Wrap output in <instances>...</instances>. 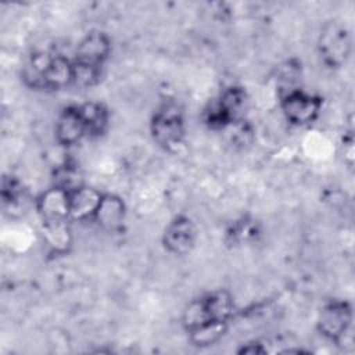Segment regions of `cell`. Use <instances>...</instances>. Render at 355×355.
Returning <instances> with one entry per match:
<instances>
[{"label":"cell","instance_id":"obj_1","mask_svg":"<svg viewBox=\"0 0 355 355\" xmlns=\"http://www.w3.org/2000/svg\"><path fill=\"white\" fill-rule=\"evenodd\" d=\"M234 302L225 290L211 291L191 301L183 312V326L186 331L209 323H227L233 316Z\"/></svg>","mask_w":355,"mask_h":355},{"label":"cell","instance_id":"obj_2","mask_svg":"<svg viewBox=\"0 0 355 355\" xmlns=\"http://www.w3.org/2000/svg\"><path fill=\"white\" fill-rule=\"evenodd\" d=\"M247 94L240 86L226 87L204 112V122L215 130H226L243 119Z\"/></svg>","mask_w":355,"mask_h":355},{"label":"cell","instance_id":"obj_3","mask_svg":"<svg viewBox=\"0 0 355 355\" xmlns=\"http://www.w3.org/2000/svg\"><path fill=\"white\" fill-rule=\"evenodd\" d=\"M150 132L154 141L165 150H175L184 139V119L175 103L161 104L151 116Z\"/></svg>","mask_w":355,"mask_h":355},{"label":"cell","instance_id":"obj_4","mask_svg":"<svg viewBox=\"0 0 355 355\" xmlns=\"http://www.w3.org/2000/svg\"><path fill=\"white\" fill-rule=\"evenodd\" d=\"M318 50L323 64L329 68H341L351 55L352 42L345 25L331 21L327 22L319 35Z\"/></svg>","mask_w":355,"mask_h":355},{"label":"cell","instance_id":"obj_5","mask_svg":"<svg viewBox=\"0 0 355 355\" xmlns=\"http://www.w3.org/2000/svg\"><path fill=\"white\" fill-rule=\"evenodd\" d=\"M351 326L352 308L344 300H331L319 311L318 330L333 343H341L349 334Z\"/></svg>","mask_w":355,"mask_h":355},{"label":"cell","instance_id":"obj_6","mask_svg":"<svg viewBox=\"0 0 355 355\" xmlns=\"http://www.w3.org/2000/svg\"><path fill=\"white\" fill-rule=\"evenodd\" d=\"M322 98L301 89H293L282 96L280 107L286 119L295 126L313 123L322 111Z\"/></svg>","mask_w":355,"mask_h":355},{"label":"cell","instance_id":"obj_7","mask_svg":"<svg viewBox=\"0 0 355 355\" xmlns=\"http://www.w3.org/2000/svg\"><path fill=\"white\" fill-rule=\"evenodd\" d=\"M196 239L197 229L194 222L186 215H179L166 225L162 234V244L168 252L184 255L191 251Z\"/></svg>","mask_w":355,"mask_h":355},{"label":"cell","instance_id":"obj_8","mask_svg":"<svg viewBox=\"0 0 355 355\" xmlns=\"http://www.w3.org/2000/svg\"><path fill=\"white\" fill-rule=\"evenodd\" d=\"M36 209L42 225L69 222V193L53 186L39 196Z\"/></svg>","mask_w":355,"mask_h":355},{"label":"cell","instance_id":"obj_9","mask_svg":"<svg viewBox=\"0 0 355 355\" xmlns=\"http://www.w3.org/2000/svg\"><path fill=\"white\" fill-rule=\"evenodd\" d=\"M110 53H111L110 37L104 32L93 31L79 42L75 51L73 61L103 68L104 62L110 57Z\"/></svg>","mask_w":355,"mask_h":355},{"label":"cell","instance_id":"obj_10","mask_svg":"<svg viewBox=\"0 0 355 355\" xmlns=\"http://www.w3.org/2000/svg\"><path fill=\"white\" fill-rule=\"evenodd\" d=\"M86 133V125L79 105L65 107L55 121V139L64 147L79 143Z\"/></svg>","mask_w":355,"mask_h":355},{"label":"cell","instance_id":"obj_11","mask_svg":"<svg viewBox=\"0 0 355 355\" xmlns=\"http://www.w3.org/2000/svg\"><path fill=\"white\" fill-rule=\"evenodd\" d=\"M103 194L87 186H82L78 190L69 193V216L75 220L93 219L94 214L101 202Z\"/></svg>","mask_w":355,"mask_h":355},{"label":"cell","instance_id":"obj_12","mask_svg":"<svg viewBox=\"0 0 355 355\" xmlns=\"http://www.w3.org/2000/svg\"><path fill=\"white\" fill-rule=\"evenodd\" d=\"M73 61L61 55L51 54L43 76V90H58L72 85Z\"/></svg>","mask_w":355,"mask_h":355},{"label":"cell","instance_id":"obj_13","mask_svg":"<svg viewBox=\"0 0 355 355\" xmlns=\"http://www.w3.org/2000/svg\"><path fill=\"white\" fill-rule=\"evenodd\" d=\"M126 207L121 197L115 194H103L101 202L94 214L93 220L104 230H116L125 220Z\"/></svg>","mask_w":355,"mask_h":355},{"label":"cell","instance_id":"obj_14","mask_svg":"<svg viewBox=\"0 0 355 355\" xmlns=\"http://www.w3.org/2000/svg\"><path fill=\"white\" fill-rule=\"evenodd\" d=\"M87 136H100L108 126V111L100 103H86L79 105Z\"/></svg>","mask_w":355,"mask_h":355},{"label":"cell","instance_id":"obj_15","mask_svg":"<svg viewBox=\"0 0 355 355\" xmlns=\"http://www.w3.org/2000/svg\"><path fill=\"white\" fill-rule=\"evenodd\" d=\"M43 234L47 245L54 252H65L71 245V229L68 222L43 225Z\"/></svg>","mask_w":355,"mask_h":355},{"label":"cell","instance_id":"obj_16","mask_svg":"<svg viewBox=\"0 0 355 355\" xmlns=\"http://www.w3.org/2000/svg\"><path fill=\"white\" fill-rule=\"evenodd\" d=\"M53 186L62 189L68 193H72V191L78 190L79 187H82L83 182H82V176L75 165L64 164L54 171Z\"/></svg>","mask_w":355,"mask_h":355},{"label":"cell","instance_id":"obj_17","mask_svg":"<svg viewBox=\"0 0 355 355\" xmlns=\"http://www.w3.org/2000/svg\"><path fill=\"white\" fill-rule=\"evenodd\" d=\"M103 75L101 67H92L73 61V80L72 85L79 87H90L100 82Z\"/></svg>","mask_w":355,"mask_h":355},{"label":"cell","instance_id":"obj_18","mask_svg":"<svg viewBox=\"0 0 355 355\" xmlns=\"http://www.w3.org/2000/svg\"><path fill=\"white\" fill-rule=\"evenodd\" d=\"M1 197H3V202L4 205H10L17 207L21 204V200H24L25 197V191L21 186V183L12 178H6L3 180V189H1Z\"/></svg>","mask_w":355,"mask_h":355},{"label":"cell","instance_id":"obj_19","mask_svg":"<svg viewBox=\"0 0 355 355\" xmlns=\"http://www.w3.org/2000/svg\"><path fill=\"white\" fill-rule=\"evenodd\" d=\"M257 234V227L252 222H239L233 226V229L230 230L229 236L232 237V240L234 243H243V241H248L250 239L255 237Z\"/></svg>","mask_w":355,"mask_h":355},{"label":"cell","instance_id":"obj_20","mask_svg":"<svg viewBox=\"0 0 355 355\" xmlns=\"http://www.w3.org/2000/svg\"><path fill=\"white\" fill-rule=\"evenodd\" d=\"M240 354H265L266 348L262 347V344L259 343H248L245 345H243L241 349H239Z\"/></svg>","mask_w":355,"mask_h":355}]
</instances>
